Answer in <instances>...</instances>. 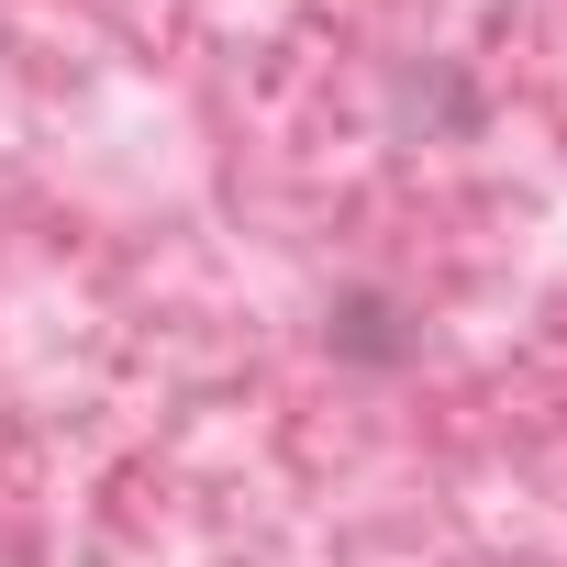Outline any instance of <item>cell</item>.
<instances>
[{
	"mask_svg": "<svg viewBox=\"0 0 567 567\" xmlns=\"http://www.w3.org/2000/svg\"><path fill=\"white\" fill-rule=\"evenodd\" d=\"M323 357L334 368H368V379H390V368H412L423 357V323H412V301H390V290H334L323 301Z\"/></svg>",
	"mask_w": 567,
	"mask_h": 567,
	"instance_id": "1",
	"label": "cell"
},
{
	"mask_svg": "<svg viewBox=\"0 0 567 567\" xmlns=\"http://www.w3.org/2000/svg\"><path fill=\"white\" fill-rule=\"evenodd\" d=\"M401 112H423V123H456V134H467V123H478V90H467L456 68H412V79H401Z\"/></svg>",
	"mask_w": 567,
	"mask_h": 567,
	"instance_id": "2",
	"label": "cell"
}]
</instances>
